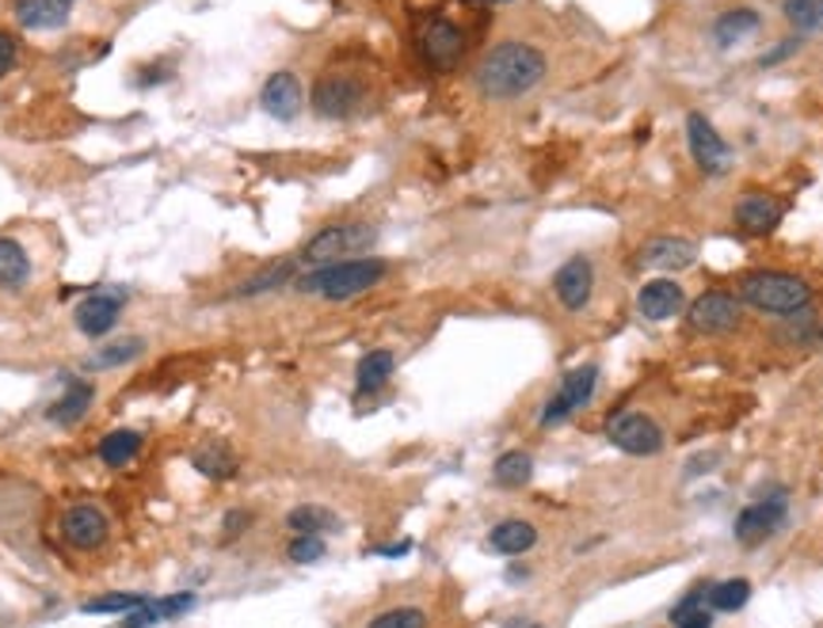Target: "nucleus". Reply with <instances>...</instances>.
<instances>
[{
    "label": "nucleus",
    "instance_id": "obj_1",
    "mask_svg": "<svg viewBox=\"0 0 823 628\" xmlns=\"http://www.w3.org/2000/svg\"><path fill=\"white\" fill-rule=\"evenodd\" d=\"M541 77H546V58L530 42H500L477 66V88L488 99L527 96Z\"/></svg>",
    "mask_w": 823,
    "mask_h": 628
},
{
    "label": "nucleus",
    "instance_id": "obj_2",
    "mask_svg": "<svg viewBox=\"0 0 823 628\" xmlns=\"http://www.w3.org/2000/svg\"><path fill=\"white\" fill-rule=\"evenodd\" d=\"M382 278H385L382 259H340V263H324L313 275L297 278V290H302V294L329 297V302H347V297L366 294V290L378 286Z\"/></svg>",
    "mask_w": 823,
    "mask_h": 628
},
{
    "label": "nucleus",
    "instance_id": "obj_3",
    "mask_svg": "<svg viewBox=\"0 0 823 628\" xmlns=\"http://www.w3.org/2000/svg\"><path fill=\"white\" fill-rule=\"evenodd\" d=\"M739 297H744L747 305L763 308V313H801L804 305H809L812 290L809 282L797 278V275H785V271H758V275H747L739 282Z\"/></svg>",
    "mask_w": 823,
    "mask_h": 628
},
{
    "label": "nucleus",
    "instance_id": "obj_4",
    "mask_svg": "<svg viewBox=\"0 0 823 628\" xmlns=\"http://www.w3.org/2000/svg\"><path fill=\"white\" fill-rule=\"evenodd\" d=\"M374 241H378V233L370 229V225H359V222L329 225V229L316 233L313 241L305 244L302 259L305 263H316V267H324V263H340L343 256H363V252Z\"/></svg>",
    "mask_w": 823,
    "mask_h": 628
},
{
    "label": "nucleus",
    "instance_id": "obj_5",
    "mask_svg": "<svg viewBox=\"0 0 823 628\" xmlns=\"http://www.w3.org/2000/svg\"><path fill=\"white\" fill-rule=\"evenodd\" d=\"M610 442L618 450L633 453V458H653V453L664 450V431L648 419L645 412H621L610 419Z\"/></svg>",
    "mask_w": 823,
    "mask_h": 628
},
{
    "label": "nucleus",
    "instance_id": "obj_6",
    "mask_svg": "<svg viewBox=\"0 0 823 628\" xmlns=\"http://www.w3.org/2000/svg\"><path fill=\"white\" fill-rule=\"evenodd\" d=\"M363 85L347 72H332V77L316 80L313 88V111L321 118H351L363 107Z\"/></svg>",
    "mask_w": 823,
    "mask_h": 628
},
{
    "label": "nucleus",
    "instance_id": "obj_7",
    "mask_svg": "<svg viewBox=\"0 0 823 628\" xmlns=\"http://www.w3.org/2000/svg\"><path fill=\"white\" fill-rule=\"evenodd\" d=\"M107 533H111V522H107V514L96 503H77L61 514V541L77 552L99 549L107 541Z\"/></svg>",
    "mask_w": 823,
    "mask_h": 628
},
{
    "label": "nucleus",
    "instance_id": "obj_8",
    "mask_svg": "<svg viewBox=\"0 0 823 628\" xmlns=\"http://www.w3.org/2000/svg\"><path fill=\"white\" fill-rule=\"evenodd\" d=\"M686 138H690V153H694V160H698V168L705 171V176H721V171H728L732 149L721 141V134L709 126V118L705 115L686 118Z\"/></svg>",
    "mask_w": 823,
    "mask_h": 628
},
{
    "label": "nucleus",
    "instance_id": "obj_9",
    "mask_svg": "<svg viewBox=\"0 0 823 628\" xmlns=\"http://www.w3.org/2000/svg\"><path fill=\"white\" fill-rule=\"evenodd\" d=\"M595 385H599V370H595V366L572 370L565 377V385H560V393L546 404V412H541V423H560V419H568V415L576 412V408H584L587 400L595 396Z\"/></svg>",
    "mask_w": 823,
    "mask_h": 628
},
{
    "label": "nucleus",
    "instance_id": "obj_10",
    "mask_svg": "<svg viewBox=\"0 0 823 628\" xmlns=\"http://www.w3.org/2000/svg\"><path fill=\"white\" fill-rule=\"evenodd\" d=\"M686 321H690L694 332H702V335L732 332V327L739 324V302L732 294H705L690 305Z\"/></svg>",
    "mask_w": 823,
    "mask_h": 628
},
{
    "label": "nucleus",
    "instance_id": "obj_11",
    "mask_svg": "<svg viewBox=\"0 0 823 628\" xmlns=\"http://www.w3.org/2000/svg\"><path fill=\"white\" fill-rule=\"evenodd\" d=\"M420 50L435 69H454L461 61V50H466V39H461V31L450 20H431L423 27Z\"/></svg>",
    "mask_w": 823,
    "mask_h": 628
},
{
    "label": "nucleus",
    "instance_id": "obj_12",
    "mask_svg": "<svg viewBox=\"0 0 823 628\" xmlns=\"http://www.w3.org/2000/svg\"><path fill=\"white\" fill-rule=\"evenodd\" d=\"M782 518H785V499L782 495L758 499V503H751L747 511L736 518V541H744V544L766 541V537L782 526Z\"/></svg>",
    "mask_w": 823,
    "mask_h": 628
},
{
    "label": "nucleus",
    "instance_id": "obj_13",
    "mask_svg": "<svg viewBox=\"0 0 823 628\" xmlns=\"http://www.w3.org/2000/svg\"><path fill=\"white\" fill-rule=\"evenodd\" d=\"M591 286H595V271L584 256L568 259L553 275V290H557L560 305L572 308V313H580V308L591 302Z\"/></svg>",
    "mask_w": 823,
    "mask_h": 628
},
{
    "label": "nucleus",
    "instance_id": "obj_14",
    "mask_svg": "<svg viewBox=\"0 0 823 628\" xmlns=\"http://www.w3.org/2000/svg\"><path fill=\"white\" fill-rule=\"evenodd\" d=\"M259 104H264V111L271 118H278V122H291L302 111V85H297L294 72H275V77H267L264 92H259Z\"/></svg>",
    "mask_w": 823,
    "mask_h": 628
},
{
    "label": "nucleus",
    "instance_id": "obj_15",
    "mask_svg": "<svg viewBox=\"0 0 823 628\" xmlns=\"http://www.w3.org/2000/svg\"><path fill=\"white\" fill-rule=\"evenodd\" d=\"M694 259H698V248L683 236H656L640 248V263L653 271H686Z\"/></svg>",
    "mask_w": 823,
    "mask_h": 628
},
{
    "label": "nucleus",
    "instance_id": "obj_16",
    "mask_svg": "<svg viewBox=\"0 0 823 628\" xmlns=\"http://www.w3.org/2000/svg\"><path fill=\"white\" fill-rule=\"evenodd\" d=\"M782 222V203L771 195H763V190H751V195L739 198L736 206V225L751 236H763L771 233L774 225Z\"/></svg>",
    "mask_w": 823,
    "mask_h": 628
},
{
    "label": "nucleus",
    "instance_id": "obj_17",
    "mask_svg": "<svg viewBox=\"0 0 823 628\" xmlns=\"http://www.w3.org/2000/svg\"><path fill=\"white\" fill-rule=\"evenodd\" d=\"M637 308L648 321H672V316H678V308H683V286H675L672 278L648 282L637 297Z\"/></svg>",
    "mask_w": 823,
    "mask_h": 628
},
{
    "label": "nucleus",
    "instance_id": "obj_18",
    "mask_svg": "<svg viewBox=\"0 0 823 628\" xmlns=\"http://www.w3.org/2000/svg\"><path fill=\"white\" fill-rule=\"evenodd\" d=\"M61 385H66V396L53 400L47 419H50V423H58V426H74V423L85 419L88 404H92V385H88V381H77L74 373H61Z\"/></svg>",
    "mask_w": 823,
    "mask_h": 628
},
{
    "label": "nucleus",
    "instance_id": "obj_19",
    "mask_svg": "<svg viewBox=\"0 0 823 628\" xmlns=\"http://www.w3.org/2000/svg\"><path fill=\"white\" fill-rule=\"evenodd\" d=\"M74 12V0H16V20L27 31H53Z\"/></svg>",
    "mask_w": 823,
    "mask_h": 628
},
{
    "label": "nucleus",
    "instance_id": "obj_20",
    "mask_svg": "<svg viewBox=\"0 0 823 628\" xmlns=\"http://www.w3.org/2000/svg\"><path fill=\"white\" fill-rule=\"evenodd\" d=\"M119 308H123V297H111V294H92L85 297L77 308V327L85 335H107L119 321Z\"/></svg>",
    "mask_w": 823,
    "mask_h": 628
},
{
    "label": "nucleus",
    "instance_id": "obj_21",
    "mask_svg": "<svg viewBox=\"0 0 823 628\" xmlns=\"http://www.w3.org/2000/svg\"><path fill=\"white\" fill-rule=\"evenodd\" d=\"M492 549L503 552V557H522L527 549H533V541H538V530H533L530 522H522V518H511V522H500L492 530Z\"/></svg>",
    "mask_w": 823,
    "mask_h": 628
},
{
    "label": "nucleus",
    "instance_id": "obj_22",
    "mask_svg": "<svg viewBox=\"0 0 823 628\" xmlns=\"http://www.w3.org/2000/svg\"><path fill=\"white\" fill-rule=\"evenodd\" d=\"M141 453V434L138 431H111L99 439V461L107 469H123L130 465L134 458Z\"/></svg>",
    "mask_w": 823,
    "mask_h": 628
},
{
    "label": "nucleus",
    "instance_id": "obj_23",
    "mask_svg": "<svg viewBox=\"0 0 823 628\" xmlns=\"http://www.w3.org/2000/svg\"><path fill=\"white\" fill-rule=\"evenodd\" d=\"M27 278H31V259H27V252L16 241H4V236H0V286L20 290Z\"/></svg>",
    "mask_w": 823,
    "mask_h": 628
},
{
    "label": "nucleus",
    "instance_id": "obj_24",
    "mask_svg": "<svg viewBox=\"0 0 823 628\" xmlns=\"http://www.w3.org/2000/svg\"><path fill=\"white\" fill-rule=\"evenodd\" d=\"M393 366H396V362H393V354H389V351L363 354V362H359V370H355L359 393H378V389L393 377Z\"/></svg>",
    "mask_w": 823,
    "mask_h": 628
},
{
    "label": "nucleus",
    "instance_id": "obj_25",
    "mask_svg": "<svg viewBox=\"0 0 823 628\" xmlns=\"http://www.w3.org/2000/svg\"><path fill=\"white\" fill-rule=\"evenodd\" d=\"M195 469L203 472L206 480H233L237 477V458H233L225 442H210L206 450L195 453Z\"/></svg>",
    "mask_w": 823,
    "mask_h": 628
},
{
    "label": "nucleus",
    "instance_id": "obj_26",
    "mask_svg": "<svg viewBox=\"0 0 823 628\" xmlns=\"http://www.w3.org/2000/svg\"><path fill=\"white\" fill-rule=\"evenodd\" d=\"M286 526H291L294 533H332L336 530V514L332 511H324V507H316V503H305V507H294L291 514H286Z\"/></svg>",
    "mask_w": 823,
    "mask_h": 628
},
{
    "label": "nucleus",
    "instance_id": "obj_27",
    "mask_svg": "<svg viewBox=\"0 0 823 628\" xmlns=\"http://www.w3.org/2000/svg\"><path fill=\"white\" fill-rule=\"evenodd\" d=\"M492 477H496V484H500V488H522V484H527V480L533 477V461H530V453H522V450L503 453V458L496 461Z\"/></svg>",
    "mask_w": 823,
    "mask_h": 628
},
{
    "label": "nucleus",
    "instance_id": "obj_28",
    "mask_svg": "<svg viewBox=\"0 0 823 628\" xmlns=\"http://www.w3.org/2000/svg\"><path fill=\"white\" fill-rule=\"evenodd\" d=\"M705 598H709V606L721 609V614H736V609L747 606L751 582L747 579H725V582H717V587L705 590Z\"/></svg>",
    "mask_w": 823,
    "mask_h": 628
},
{
    "label": "nucleus",
    "instance_id": "obj_29",
    "mask_svg": "<svg viewBox=\"0 0 823 628\" xmlns=\"http://www.w3.org/2000/svg\"><path fill=\"white\" fill-rule=\"evenodd\" d=\"M758 27V16L751 12V8H736V12H725L717 20V42L721 47H732V42H739V39H747L751 31H755Z\"/></svg>",
    "mask_w": 823,
    "mask_h": 628
},
{
    "label": "nucleus",
    "instance_id": "obj_30",
    "mask_svg": "<svg viewBox=\"0 0 823 628\" xmlns=\"http://www.w3.org/2000/svg\"><path fill=\"white\" fill-rule=\"evenodd\" d=\"M785 20L797 27L801 35L823 31V0H785Z\"/></svg>",
    "mask_w": 823,
    "mask_h": 628
},
{
    "label": "nucleus",
    "instance_id": "obj_31",
    "mask_svg": "<svg viewBox=\"0 0 823 628\" xmlns=\"http://www.w3.org/2000/svg\"><path fill=\"white\" fill-rule=\"evenodd\" d=\"M141 351H146V340H138V335H126V340L107 343V347L99 351L92 362H96V366H126V362H134Z\"/></svg>",
    "mask_w": 823,
    "mask_h": 628
},
{
    "label": "nucleus",
    "instance_id": "obj_32",
    "mask_svg": "<svg viewBox=\"0 0 823 628\" xmlns=\"http://www.w3.org/2000/svg\"><path fill=\"white\" fill-rule=\"evenodd\" d=\"M141 602H146L141 595H104V598L85 602L80 609H85V614H130V609H138Z\"/></svg>",
    "mask_w": 823,
    "mask_h": 628
},
{
    "label": "nucleus",
    "instance_id": "obj_33",
    "mask_svg": "<svg viewBox=\"0 0 823 628\" xmlns=\"http://www.w3.org/2000/svg\"><path fill=\"white\" fill-rule=\"evenodd\" d=\"M291 275H294V263H291V259H286V263H275V267H271V271H264V275H256V278H252L248 286L241 290V294H244V297H256V294H264V290L283 286V282L291 278Z\"/></svg>",
    "mask_w": 823,
    "mask_h": 628
},
{
    "label": "nucleus",
    "instance_id": "obj_34",
    "mask_svg": "<svg viewBox=\"0 0 823 628\" xmlns=\"http://www.w3.org/2000/svg\"><path fill=\"white\" fill-rule=\"evenodd\" d=\"M423 609H412V606H401V609H389V614H378L370 628H423Z\"/></svg>",
    "mask_w": 823,
    "mask_h": 628
},
{
    "label": "nucleus",
    "instance_id": "obj_35",
    "mask_svg": "<svg viewBox=\"0 0 823 628\" xmlns=\"http://www.w3.org/2000/svg\"><path fill=\"white\" fill-rule=\"evenodd\" d=\"M324 557V541L316 533H297L291 541V560L294 563H316Z\"/></svg>",
    "mask_w": 823,
    "mask_h": 628
},
{
    "label": "nucleus",
    "instance_id": "obj_36",
    "mask_svg": "<svg viewBox=\"0 0 823 628\" xmlns=\"http://www.w3.org/2000/svg\"><path fill=\"white\" fill-rule=\"evenodd\" d=\"M160 621H165V617H160L157 602H141L138 609H130V614H126L123 628H153V625H160Z\"/></svg>",
    "mask_w": 823,
    "mask_h": 628
},
{
    "label": "nucleus",
    "instance_id": "obj_37",
    "mask_svg": "<svg viewBox=\"0 0 823 628\" xmlns=\"http://www.w3.org/2000/svg\"><path fill=\"white\" fill-rule=\"evenodd\" d=\"M195 606V598L192 595H179V598H160L157 602V609H160V617H165V621H172V617H179L184 614V609H192Z\"/></svg>",
    "mask_w": 823,
    "mask_h": 628
},
{
    "label": "nucleus",
    "instance_id": "obj_38",
    "mask_svg": "<svg viewBox=\"0 0 823 628\" xmlns=\"http://www.w3.org/2000/svg\"><path fill=\"white\" fill-rule=\"evenodd\" d=\"M12 61H16V39H12V35L0 31V77L12 69Z\"/></svg>",
    "mask_w": 823,
    "mask_h": 628
},
{
    "label": "nucleus",
    "instance_id": "obj_39",
    "mask_svg": "<svg viewBox=\"0 0 823 628\" xmlns=\"http://www.w3.org/2000/svg\"><path fill=\"white\" fill-rule=\"evenodd\" d=\"M675 628H713V617L705 614V609H694V614L678 617V621H675Z\"/></svg>",
    "mask_w": 823,
    "mask_h": 628
},
{
    "label": "nucleus",
    "instance_id": "obj_40",
    "mask_svg": "<svg viewBox=\"0 0 823 628\" xmlns=\"http://www.w3.org/2000/svg\"><path fill=\"white\" fill-rule=\"evenodd\" d=\"M702 602H705V590H694V595H686V598H683V602H678V606H675V614H672V617H675V621H678V617H686V614H694V609H698Z\"/></svg>",
    "mask_w": 823,
    "mask_h": 628
},
{
    "label": "nucleus",
    "instance_id": "obj_41",
    "mask_svg": "<svg viewBox=\"0 0 823 628\" xmlns=\"http://www.w3.org/2000/svg\"><path fill=\"white\" fill-rule=\"evenodd\" d=\"M801 42L797 39H785V47H777V50H771V53H763V66H774V61H782V58H790L793 50H797Z\"/></svg>",
    "mask_w": 823,
    "mask_h": 628
},
{
    "label": "nucleus",
    "instance_id": "obj_42",
    "mask_svg": "<svg viewBox=\"0 0 823 628\" xmlns=\"http://www.w3.org/2000/svg\"><path fill=\"white\" fill-rule=\"evenodd\" d=\"M409 549H412V544L401 541V544H385V549H374V552H378V557H404Z\"/></svg>",
    "mask_w": 823,
    "mask_h": 628
},
{
    "label": "nucleus",
    "instance_id": "obj_43",
    "mask_svg": "<svg viewBox=\"0 0 823 628\" xmlns=\"http://www.w3.org/2000/svg\"><path fill=\"white\" fill-rule=\"evenodd\" d=\"M241 526H248V514H229V518H225V530H229V533H241Z\"/></svg>",
    "mask_w": 823,
    "mask_h": 628
},
{
    "label": "nucleus",
    "instance_id": "obj_44",
    "mask_svg": "<svg viewBox=\"0 0 823 628\" xmlns=\"http://www.w3.org/2000/svg\"><path fill=\"white\" fill-rule=\"evenodd\" d=\"M503 628H541L538 621H527V617H511V621H503Z\"/></svg>",
    "mask_w": 823,
    "mask_h": 628
},
{
    "label": "nucleus",
    "instance_id": "obj_45",
    "mask_svg": "<svg viewBox=\"0 0 823 628\" xmlns=\"http://www.w3.org/2000/svg\"><path fill=\"white\" fill-rule=\"evenodd\" d=\"M484 4H508V0H484Z\"/></svg>",
    "mask_w": 823,
    "mask_h": 628
}]
</instances>
